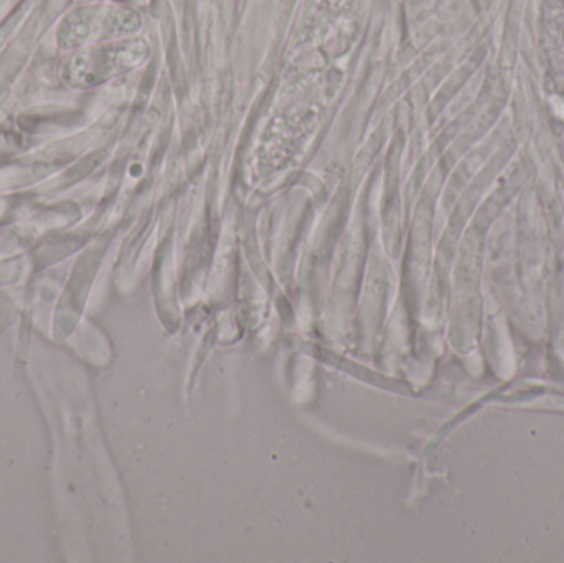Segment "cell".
Wrapping results in <instances>:
<instances>
[{"mask_svg": "<svg viewBox=\"0 0 564 563\" xmlns=\"http://www.w3.org/2000/svg\"><path fill=\"white\" fill-rule=\"evenodd\" d=\"M141 29V17L128 7L91 6L73 10L59 22L56 42L76 50L132 35Z\"/></svg>", "mask_w": 564, "mask_h": 563, "instance_id": "7a4b0ae2", "label": "cell"}, {"mask_svg": "<svg viewBox=\"0 0 564 563\" xmlns=\"http://www.w3.org/2000/svg\"><path fill=\"white\" fill-rule=\"evenodd\" d=\"M9 2V0H0V9H2L6 3Z\"/></svg>", "mask_w": 564, "mask_h": 563, "instance_id": "3957f363", "label": "cell"}, {"mask_svg": "<svg viewBox=\"0 0 564 563\" xmlns=\"http://www.w3.org/2000/svg\"><path fill=\"white\" fill-rule=\"evenodd\" d=\"M148 42L118 39L79 48L63 63V79L72 86H96L141 66L149 58Z\"/></svg>", "mask_w": 564, "mask_h": 563, "instance_id": "6da1fadb", "label": "cell"}]
</instances>
